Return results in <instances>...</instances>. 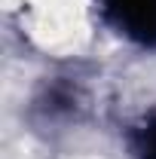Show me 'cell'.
<instances>
[{"mask_svg":"<svg viewBox=\"0 0 156 159\" xmlns=\"http://www.w3.org/2000/svg\"><path fill=\"white\" fill-rule=\"evenodd\" d=\"M104 9L126 37L156 46V0H104Z\"/></svg>","mask_w":156,"mask_h":159,"instance_id":"obj_1","label":"cell"},{"mask_svg":"<svg viewBox=\"0 0 156 159\" xmlns=\"http://www.w3.org/2000/svg\"><path fill=\"white\" fill-rule=\"evenodd\" d=\"M141 159H156V113L147 119L141 132Z\"/></svg>","mask_w":156,"mask_h":159,"instance_id":"obj_2","label":"cell"}]
</instances>
